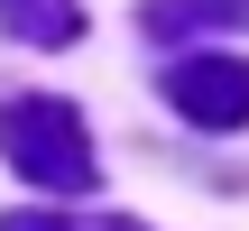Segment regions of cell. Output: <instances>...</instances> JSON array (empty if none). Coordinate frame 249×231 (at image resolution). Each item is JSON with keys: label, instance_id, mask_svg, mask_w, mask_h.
Segmentation results:
<instances>
[{"label": "cell", "instance_id": "obj_4", "mask_svg": "<svg viewBox=\"0 0 249 231\" xmlns=\"http://www.w3.org/2000/svg\"><path fill=\"white\" fill-rule=\"evenodd\" d=\"M249 0H148V37H185V28H231Z\"/></svg>", "mask_w": 249, "mask_h": 231}, {"label": "cell", "instance_id": "obj_2", "mask_svg": "<svg viewBox=\"0 0 249 231\" xmlns=\"http://www.w3.org/2000/svg\"><path fill=\"white\" fill-rule=\"evenodd\" d=\"M166 102L194 130H240L249 120V65L240 56H185V65H166Z\"/></svg>", "mask_w": 249, "mask_h": 231}, {"label": "cell", "instance_id": "obj_5", "mask_svg": "<svg viewBox=\"0 0 249 231\" xmlns=\"http://www.w3.org/2000/svg\"><path fill=\"white\" fill-rule=\"evenodd\" d=\"M0 231H139L120 213H0Z\"/></svg>", "mask_w": 249, "mask_h": 231}, {"label": "cell", "instance_id": "obj_3", "mask_svg": "<svg viewBox=\"0 0 249 231\" xmlns=\"http://www.w3.org/2000/svg\"><path fill=\"white\" fill-rule=\"evenodd\" d=\"M0 28L18 46H74L83 37V9L74 0H0Z\"/></svg>", "mask_w": 249, "mask_h": 231}, {"label": "cell", "instance_id": "obj_1", "mask_svg": "<svg viewBox=\"0 0 249 231\" xmlns=\"http://www.w3.org/2000/svg\"><path fill=\"white\" fill-rule=\"evenodd\" d=\"M0 157H9L37 194H92V185H102L92 139H83V111L55 102V93H18V102H0Z\"/></svg>", "mask_w": 249, "mask_h": 231}]
</instances>
